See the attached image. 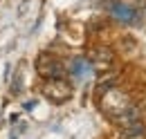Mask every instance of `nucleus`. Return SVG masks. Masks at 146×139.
<instances>
[{"label":"nucleus","instance_id":"2","mask_svg":"<svg viewBox=\"0 0 146 139\" xmlns=\"http://www.w3.org/2000/svg\"><path fill=\"white\" fill-rule=\"evenodd\" d=\"M36 68H38V74L45 76V79H61L63 76V65L52 56H40Z\"/></svg>","mask_w":146,"mask_h":139},{"label":"nucleus","instance_id":"3","mask_svg":"<svg viewBox=\"0 0 146 139\" xmlns=\"http://www.w3.org/2000/svg\"><path fill=\"white\" fill-rule=\"evenodd\" d=\"M112 14H115V18H119L121 23H133L137 18V11L130 9L128 5H121V2H115L112 5Z\"/></svg>","mask_w":146,"mask_h":139},{"label":"nucleus","instance_id":"1","mask_svg":"<svg viewBox=\"0 0 146 139\" xmlns=\"http://www.w3.org/2000/svg\"><path fill=\"white\" fill-rule=\"evenodd\" d=\"M45 97L50 99V101H54V103H61V101H65L68 97H70V85L63 81V76L61 79H50V83L45 85Z\"/></svg>","mask_w":146,"mask_h":139},{"label":"nucleus","instance_id":"4","mask_svg":"<svg viewBox=\"0 0 146 139\" xmlns=\"http://www.w3.org/2000/svg\"><path fill=\"white\" fill-rule=\"evenodd\" d=\"M88 72H90V63L86 58H74L72 63H70V74H72L74 79H86Z\"/></svg>","mask_w":146,"mask_h":139},{"label":"nucleus","instance_id":"5","mask_svg":"<svg viewBox=\"0 0 146 139\" xmlns=\"http://www.w3.org/2000/svg\"><path fill=\"white\" fill-rule=\"evenodd\" d=\"M124 135H126L128 139H137L144 135V123L139 121V119H135V121H130L124 126Z\"/></svg>","mask_w":146,"mask_h":139}]
</instances>
